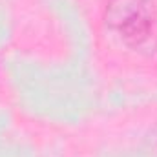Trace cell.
I'll return each mask as SVG.
<instances>
[{"label":"cell","instance_id":"6da1fadb","mask_svg":"<svg viewBox=\"0 0 157 157\" xmlns=\"http://www.w3.org/2000/svg\"><path fill=\"white\" fill-rule=\"evenodd\" d=\"M99 28L106 44L126 59L157 57V0H104Z\"/></svg>","mask_w":157,"mask_h":157}]
</instances>
